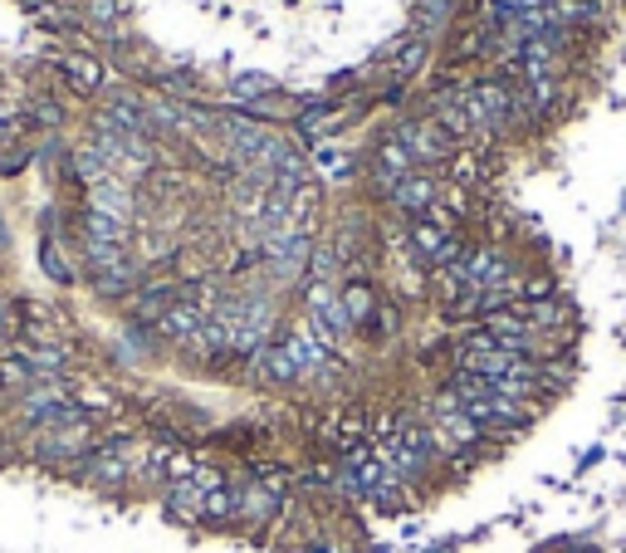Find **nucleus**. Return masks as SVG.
Wrapping results in <instances>:
<instances>
[{"label":"nucleus","mask_w":626,"mask_h":553,"mask_svg":"<svg viewBox=\"0 0 626 553\" xmlns=\"http://www.w3.org/2000/svg\"><path fill=\"white\" fill-rule=\"evenodd\" d=\"M30 460L44 470H70L88 456L98 442H94V422H74V426H50V432H30Z\"/></svg>","instance_id":"nucleus-1"},{"label":"nucleus","mask_w":626,"mask_h":553,"mask_svg":"<svg viewBox=\"0 0 626 553\" xmlns=\"http://www.w3.org/2000/svg\"><path fill=\"white\" fill-rule=\"evenodd\" d=\"M396 142L412 152V162H446V157H450V138L431 118L426 123H402Z\"/></svg>","instance_id":"nucleus-2"},{"label":"nucleus","mask_w":626,"mask_h":553,"mask_svg":"<svg viewBox=\"0 0 626 553\" xmlns=\"http://www.w3.org/2000/svg\"><path fill=\"white\" fill-rule=\"evenodd\" d=\"M206 319H211V313L201 309V304L177 299L172 309H167L162 319H157V333H162V338H172V343H187V348H191L201 333H206Z\"/></svg>","instance_id":"nucleus-3"},{"label":"nucleus","mask_w":626,"mask_h":553,"mask_svg":"<svg viewBox=\"0 0 626 553\" xmlns=\"http://www.w3.org/2000/svg\"><path fill=\"white\" fill-rule=\"evenodd\" d=\"M177 299H181V285H142L138 295L128 299V313H132V323H152L157 329V319H162Z\"/></svg>","instance_id":"nucleus-4"},{"label":"nucleus","mask_w":626,"mask_h":553,"mask_svg":"<svg viewBox=\"0 0 626 553\" xmlns=\"http://www.w3.org/2000/svg\"><path fill=\"white\" fill-rule=\"evenodd\" d=\"M35 382H40V372L25 363V353H20V348L0 353V397L15 402V397H25V392L35 387Z\"/></svg>","instance_id":"nucleus-5"},{"label":"nucleus","mask_w":626,"mask_h":553,"mask_svg":"<svg viewBox=\"0 0 626 553\" xmlns=\"http://www.w3.org/2000/svg\"><path fill=\"white\" fill-rule=\"evenodd\" d=\"M88 211H98V216H108V221H123V225H128V221H132V191L123 187L118 177H108L104 187L88 191Z\"/></svg>","instance_id":"nucleus-6"},{"label":"nucleus","mask_w":626,"mask_h":553,"mask_svg":"<svg viewBox=\"0 0 626 553\" xmlns=\"http://www.w3.org/2000/svg\"><path fill=\"white\" fill-rule=\"evenodd\" d=\"M60 70L74 84V94H98L104 88V60L98 54H60Z\"/></svg>","instance_id":"nucleus-7"},{"label":"nucleus","mask_w":626,"mask_h":553,"mask_svg":"<svg viewBox=\"0 0 626 553\" xmlns=\"http://www.w3.org/2000/svg\"><path fill=\"white\" fill-rule=\"evenodd\" d=\"M284 353H289V363L294 368H299V377H304V372H314V368H323L328 363V348L323 343H318V338L309 333V323H304V329H294L289 338H284Z\"/></svg>","instance_id":"nucleus-8"},{"label":"nucleus","mask_w":626,"mask_h":553,"mask_svg":"<svg viewBox=\"0 0 626 553\" xmlns=\"http://www.w3.org/2000/svg\"><path fill=\"white\" fill-rule=\"evenodd\" d=\"M431 201H436V182H431V177H406V182L392 187V206L406 211V216L431 211Z\"/></svg>","instance_id":"nucleus-9"},{"label":"nucleus","mask_w":626,"mask_h":553,"mask_svg":"<svg viewBox=\"0 0 626 553\" xmlns=\"http://www.w3.org/2000/svg\"><path fill=\"white\" fill-rule=\"evenodd\" d=\"M70 172H74L88 191H94V187H104L108 177H113V167L104 162V152H98L94 142H84V148H74V152H70Z\"/></svg>","instance_id":"nucleus-10"},{"label":"nucleus","mask_w":626,"mask_h":553,"mask_svg":"<svg viewBox=\"0 0 626 553\" xmlns=\"http://www.w3.org/2000/svg\"><path fill=\"white\" fill-rule=\"evenodd\" d=\"M20 353H25V363L40 372V377H64L70 372V353H64L60 343H20Z\"/></svg>","instance_id":"nucleus-11"},{"label":"nucleus","mask_w":626,"mask_h":553,"mask_svg":"<svg viewBox=\"0 0 626 553\" xmlns=\"http://www.w3.org/2000/svg\"><path fill=\"white\" fill-rule=\"evenodd\" d=\"M78 231H84V241H98V245H128V225L98 216V211H88V206L78 211Z\"/></svg>","instance_id":"nucleus-12"},{"label":"nucleus","mask_w":626,"mask_h":553,"mask_svg":"<svg viewBox=\"0 0 626 553\" xmlns=\"http://www.w3.org/2000/svg\"><path fill=\"white\" fill-rule=\"evenodd\" d=\"M201 504H206V485H201L197 476L172 480V490H167V510L172 514H201Z\"/></svg>","instance_id":"nucleus-13"},{"label":"nucleus","mask_w":626,"mask_h":553,"mask_svg":"<svg viewBox=\"0 0 626 553\" xmlns=\"http://www.w3.org/2000/svg\"><path fill=\"white\" fill-rule=\"evenodd\" d=\"M426 60H431V44L421 40V35H416V40H406V50L396 54V64H392V84L402 88L406 78H416V74H421V64H426Z\"/></svg>","instance_id":"nucleus-14"},{"label":"nucleus","mask_w":626,"mask_h":553,"mask_svg":"<svg viewBox=\"0 0 626 553\" xmlns=\"http://www.w3.org/2000/svg\"><path fill=\"white\" fill-rule=\"evenodd\" d=\"M549 20L553 25H587V20H597V0H549Z\"/></svg>","instance_id":"nucleus-15"},{"label":"nucleus","mask_w":626,"mask_h":553,"mask_svg":"<svg viewBox=\"0 0 626 553\" xmlns=\"http://www.w3.org/2000/svg\"><path fill=\"white\" fill-rule=\"evenodd\" d=\"M255 363H259V377H265V382H294V377H299V368L289 363L284 348H259Z\"/></svg>","instance_id":"nucleus-16"},{"label":"nucleus","mask_w":626,"mask_h":553,"mask_svg":"<svg viewBox=\"0 0 626 553\" xmlns=\"http://www.w3.org/2000/svg\"><path fill=\"white\" fill-rule=\"evenodd\" d=\"M40 269L54 279V285H64V289L74 285V265L60 255V245H54V235H44V241H40Z\"/></svg>","instance_id":"nucleus-17"},{"label":"nucleus","mask_w":626,"mask_h":553,"mask_svg":"<svg viewBox=\"0 0 626 553\" xmlns=\"http://www.w3.org/2000/svg\"><path fill=\"white\" fill-rule=\"evenodd\" d=\"M265 94H275V78H269V74H235V84H231V98H235V104L255 108Z\"/></svg>","instance_id":"nucleus-18"},{"label":"nucleus","mask_w":626,"mask_h":553,"mask_svg":"<svg viewBox=\"0 0 626 553\" xmlns=\"http://www.w3.org/2000/svg\"><path fill=\"white\" fill-rule=\"evenodd\" d=\"M279 510V494L265 490V485H245L241 490V519H269Z\"/></svg>","instance_id":"nucleus-19"},{"label":"nucleus","mask_w":626,"mask_h":553,"mask_svg":"<svg viewBox=\"0 0 626 553\" xmlns=\"http://www.w3.org/2000/svg\"><path fill=\"white\" fill-rule=\"evenodd\" d=\"M446 241H450V235L441 231V225H431V221H416L412 225V245H416V255L426 259V265L441 255V245H446Z\"/></svg>","instance_id":"nucleus-20"},{"label":"nucleus","mask_w":626,"mask_h":553,"mask_svg":"<svg viewBox=\"0 0 626 553\" xmlns=\"http://www.w3.org/2000/svg\"><path fill=\"white\" fill-rule=\"evenodd\" d=\"M441 432H446L450 442H460V446H465V442H480L485 426L475 422L470 412H446V416H441Z\"/></svg>","instance_id":"nucleus-21"},{"label":"nucleus","mask_w":626,"mask_h":553,"mask_svg":"<svg viewBox=\"0 0 626 553\" xmlns=\"http://www.w3.org/2000/svg\"><path fill=\"white\" fill-rule=\"evenodd\" d=\"M74 15H78V10L64 6V0H50V6L35 10V20H40V25H50V30H74V25H78Z\"/></svg>","instance_id":"nucleus-22"},{"label":"nucleus","mask_w":626,"mask_h":553,"mask_svg":"<svg viewBox=\"0 0 626 553\" xmlns=\"http://www.w3.org/2000/svg\"><path fill=\"white\" fill-rule=\"evenodd\" d=\"M455 10H460V0H421V20H426L431 30L450 25V20H455Z\"/></svg>","instance_id":"nucleus-23"},{"label":"nucleus","mask_w":626,"mask_h":553,"mask_svg":"<svg viewBox=\"0 0 626 553\" xmlns=\"http://www.w3.org/2000/svg\"><path fill=\"white\" fill-rule=\"evenodd\" d=\"M343 309H348V319L352 323H362L372 313V295H368V285H352L348 295H343Z\"/></svg>","instance_id":"nucleus-24"},{"label":"nucleus","mask_w":626,"mask_h":553,"mask_svg":"<svg viewBox=\"0 0 626 553\" xmlns=\"http://www.w3.org/2000/svg\"><path fill=\"white\" fill-rule=\"evenodd\" d=\"M30 118L44 123V128H64V108L50 104V98H35V104H30Z\"/></svg>","instance_id":"nucleus-25"},{"label":"nucleus","mask_w":626,"mask_h":553,"mask_svg":"<svg viewBox=\"0 0 626 553\" xmlns=\"http://www.w3.org/2000/svg\"><path fill=\"white\" fill-rule=\"evenodd\" d=\"M30 167V152L25 148H6L0 152V177H20Z\"/></svg>","instance_id":"nucleus-26"},{"label":"nucleus","mask_w":626,"mask_h":553,"mask_svg":"<svg viewBox=\"0 0 626 553\" xmlns=\"http://www.w3.org/2000/svg\"><path fill=\"white\" fill-rule=\"evenodd\" d=\"M20 138H25V118H0V152L20 148Z\"/></svg>","instance_id":"nucleus-27"},{"label":"nucleus","mask_w":626,"mask_h":553,"mask_svg":"<svg viewBox=\"0 0 626 553\" xmlns=\"http://www.w3.org/2000/svg\"><path fill=\"white\" fill-rule=\"evenodd\" d=\"M88 15H94V25H113L118 20V0H88Z\"/></svg>","instance_id":"nucleus-28"},{"label":"nucleus","mask_w":626,"mask_h":553,"mask_svg":"<svg viewBox=\"0 0 626 553\" xmlns=\"http://www.w3.org/2000/svg\"><path fill=\"white\" fill-rule=\"evenodd\" d=\"M523 295H529V299H543V295H553V279H533V285L523 289Z\"/></svg>","instance_id":"nucleus-29"},{"label":"nucleus","mask_w":626,"mask_h":553,"mask_svg":"<svg viewBox=\"0 0 626 553\" xmlns=\"http://www.w3.org/2000/svg\"><path fill=\"white\" fill-rule=\"evenodd\" d=\"M6 245H10V241H6V221H0V251H6Z\"/></svg>","instance_id":"nucleus-30"}]
</instances>
